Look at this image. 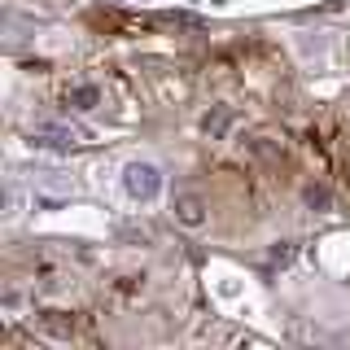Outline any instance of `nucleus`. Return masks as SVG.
Here are the masks:
<instances>
[{"mask_svg": "<svg viewBox=\"0 0 350 350\" xmlns=\"http://www.w3.org/2000/svg\"><path fill=\"white\" fill-rule=\"evenodd\" d=\"M123 189L131 202H153L162 193V171L153 162H127L123 167Z\"/></svg>", "mask_w": 350, "mask_h": 350, "instance_id": "1", "label": "nucleus"}, {"mask_svg": "<svg viewBox=\"0 0 350 350\" xmlns=\"http://www.w3.org/2000/svg\"><path fill=\"white\" fill-rule=\"evenodd\" d=\"M31 140H36V145H57V149H66V145H79L83 131H75V127H66V123H40L36 131H31Z\"/></svg>", "mask_w": 350, "mask_h": 350, "instance_id": "2", "label": "nucleus"}, {"mask_svg": "<svg viewBox=\"0 0 350 350\" xmlns=\"http://www.w3.org/2000/svg\"><path fill=\"white\" fill-rule=\"evenodd\" d=\"M171 211H175V219H180L184 228H202V224H206V202H202L197 193H180Z\"/></svg>", "mask_w": 350, "mask_h": 350, "instance_id": "3", "label": "nucleus"}, {"mask_svg": "<svg viewBox=\"0 0 350 350\" xmlns=\"http://www.w3.org/2000/svg\"><path fill=\"white\" fill-rule=\"evenodd\" d=\"M96 101H101V92H96L92 83H83V88H75V92H66V105H75V109H96Z\"/></svg>", "mask_w": 350, "mask_h": 350, "instance_id": "4", "label": "nucleus"}, {"mask_svg": "<svg viewBox=\"0 0 350 350\" xmlns=\"http://www.w3.org/2000/svg\"><path fill=\"white\" fill-rule=\"evenodd\" d=\"M228 123H232V114H228V109H215V114H206V136H224L228 131Z\"/></svg>", "mask_w": 350, "mask_h": 350, "instance_id": "5", "label": "nucleus"}, {"mask_svg": "<svg viewBox=\"0 0 350 350\" xmlns=\"http://www.w3.org/2000/svg\"><path fill=\"white\" fill-rule=\"evenodd\" d=\"M306 206H315V211H328V193H324V189H306Z\"/></svg>", "mask_w": 350, "mask_h": 350, "instance_id": "6", "label": "nucleus"}]
</instances>
